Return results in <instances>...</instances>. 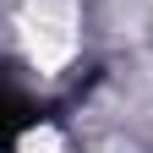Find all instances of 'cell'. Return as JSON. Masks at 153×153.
Instances as JSON below:
<instances>
[{"label": "cell", "mask_w": 153, "mask_h": 153, "mask_svg": "<svg viewBox=\"0 0 153 153\" xmlns=\"http://www.w3.org/2000/svg\"><path fill=\"white\" fill-rule=\"evenodd\" d=\"M33 120H38V115H33V104H27L16 88H6V82H0V153H16V142L33 131Z\"/></svg>", "instance_id": "1"}]
</instances>
